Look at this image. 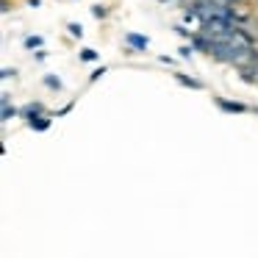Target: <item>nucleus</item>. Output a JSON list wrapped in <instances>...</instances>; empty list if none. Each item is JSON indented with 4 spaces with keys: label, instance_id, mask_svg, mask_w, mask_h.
I'll use <instances>...</instances> for the list:
<instances>
[{
    "label": "nucleus",
    "instance_id": "1",
    "mask_svg": "<svg viewBox=\"0 0 258 258\" xmlns=\"http://www.w3.org/2000/svg\"><path fill=\"white\" fill-rule=\"evenodd\" d=\"M125 42H128L134 50H147V45H150V42H147V36L134 34V31H131V34H125Z\"/></svg>",
    "mask_w": 258,
    "mask_h": 258
},
{
    "label": "nucleus",
    "instance_id": "2",
    "mask_svg": "<svg viewBox=\"0 0 258 258\" xmlns=\"http://www.w3.org/2000/svg\"><path fill=\"white\" fill-rule=\"evenodd\" d=\"M217 106L222 108V111H230V114H241L244 111V103H233V100H222V97H217Z\"/></svg>",
    "mask_w": 258,
    "mask_h": 258
},
{
    "label": "nucleus",
    "instance_id": "3",
    "mask_svg": "<svg viewBox=\"0 0 258 258\" xmlns=\"http://www.w3.org/2000/svg\"><path fill=\"white\" fill-rule=\"evenodd\" d=\"M23 114H25L28 119H34V117H39V114H42V106H39V103H28Z\"/></svg>",
    "mask_w": 258,
    "mask_h": 258
},
{
    "label": "nucleus",
    "instance_id": "4",
    "mask_svg": "<svg viewBox=\"0 0 258 258\" xmlns=\"http://www.w3.org/2000/svg\"><path fill=\"white\" fill-rule=\"evenodd\" d=\"M28 125L34 131H45L47 125H50V119H45V117H34V119H28Z\"/></svg>",
    "mask_w": 258,
    "mask_h": 258
},
{
    "label": "nucleus",
    "instance_id": "5",
    "mask_svg": "<svg viewBox=\"0 0 258 258\" xmlns=\"http://www.w3.org/2000/svg\"><path fill=\"white\" fill-rule=\"evenodd\" d=\"M178 81H180V84H183V86H191V89H200V81H191V78H186V75H178Z\"/></svg>",
    "mask_w": 258,
    "mask_h": 258
},
{
    "label": "nucleus",
    "instance_id": "6",
    "mask_svg": "<svg viewBox=\"0 0 258 258\" xmlns=\"http://www.w3.org/2000/svg\"><path fill=\"white\" fill-rule=\"evenodd\" d=\"M81 58H84V61H95V58H97V50H92V47H84V50H81Z\"/></svg>",
    "mask_w": 258,
    "mask_h": 258
},
{
    "label": "nucleus",
    "instance_id": "7",
    "mask_svg": "<svg viewBox=\"0 0 258 258\" xmlns=\"http://www.w3.org/2000/svg\"><path fill=\"white\" fill-rule=\"evenodd\" d=\"M45 84L50 86V89H61V81H58L56 75H45Z\"/></svg>",
    "mask_w": 258,
    "mask_h": 258
},
{
    "label": "nucleus",
    "instance_id": "8",
    "mask_svg": "<svg viewBox=\"0 0 258 258\" xmlns=\"http://www.w3.org/2000/svg\"><path fill=\"white\" fill-rule=\"evenodd\" d=\"M17 114V108H12V103H3V119H12Z\"/></svg>",
    "mask_w": 258,
    "mask_h": 258
},
{
    "label": "nucleus",
    "instance_id": "9",
    "mask_svg": "<svg viewBox=\"0 0 258 258\" xmlns=\"http://www.w3.org/2000/svg\"><path fill=\"white\" fill-rule=\"evenodd\" d=\"M25 47H42V39L39 36H28V39H25Z\"/></svg>",
    "mask_w": 258,
    "mask_h": 258
},
{
    "label": "nucleus",
    "instance_id": "10",
    "mask_svg": "<svg viewBox=\"0 0 258 258\" xmlns=\"http://www.w3.org/2000/svg\"><path fill=\"white\" fill-rule=\"evenodd\" d=\"M70 34H73V36H84V28H81L78 23H70Z\"/></svg>",
    "mask_w": 258,
    "mask_h": 258
}]
</instances>
